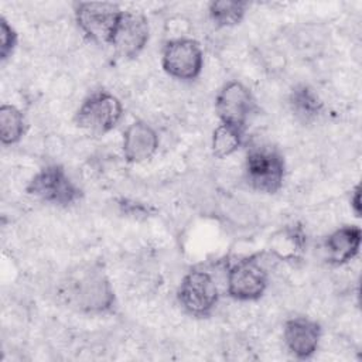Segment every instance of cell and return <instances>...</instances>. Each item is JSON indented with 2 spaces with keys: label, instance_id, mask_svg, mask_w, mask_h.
Wrapping results in <instances>:
<instances>
[{
  "label": "cell",
  "instance_id": "cell-1",
  "mask_svg": "<svg viewBox=\"0 0 362 362\" xmlns=\"http://www.w3.org/2000/svg\"><path fill=\"white\" fill-rule=\"evenodd\" d=\"M284 170V160L274 148L257 146L247 151L245 174L252 188L266 194L277 192L283 185Z\"/></svg>",
  "mask_w": 362,
  "mask_h": 362
},
{
  "label": "cell",
  "instance_id": "cell-2",
  "mask_svg": "<svg viewBox=\"0 0 362 362\" xmlns=\"http://www.w3.org/2000/svg\"><path fill=\"white\" fill-rule=\"evenodd\" d=\"M69 300L83 311L102 313L115 303V293L107 277L99 270H86L68 284Z\"/></svg>",
  "mask_w": 362,
  "mask_h": 362
},
{
  "label": "cell",
  "instance_id": "cell-3",
  "mask_svg": "<svg viewBox=\"0 0 362 362\" xmlns=\"http://www.w3.org/2000/svg\"><path fill=\"white\" fill-rule=\"evenodd\" d=\"M122 115V102L113 93L96 92L82 102L75 113V122L92 134H105L117 126Z\"/></svg>",
  "mask_w": 362,
  "mask_h": 362
},
{
  "label": "cell",
  "instance_id": "cell-4",
  "mask_svg": "<svg viewBox=\"0 0 362 362\" xmlns=\"http://www.w3.org/2000/svg\"><path fill=\"white\" fill-rule=\"evenodd\" d=\"M122 10L115 3L82 1L75 7V21L79 30L92 41L110 44Z\"/></svg>",
  "mask_w": 362,
  "mask_h": 362
},
{
  "label": "cell",
  "instance_id": "cell-5",
  "mask_svg": "<svg viewBox=\"0 0 362 362\" xmlns=\"http://www.w3.org/2000/svg\"><path fill=\"white\" fill-rule=\"evenodd\" d=\"M27 192L55 205H69L81 197L79 187L61 165L55 164L41 168L28 182Z\"/></svg>",
  "mask_w": 362,
  "mask_h": 362
},
{
  "label": "cell",
  "instance_id": "cell-6",
  "mask_svg": "<svg viewBox=\"0 0 362 362\" xmlns=\"http://www.w3.org/2000/svg\"><path fill=\"white\" fill-rule=\"evenodd\" d=\"M163 69L175 79H195L204 66V52L201 45L192 38L170 40L161 55Z\"/></svg>",
  "mask_w": 362,
  "mask_h": 362
},
{
  "label": "cell",
  "instance_id": "cell-7",
  "mask_svg": "<svg viewBox=\"0 0 362 362\" xmlns=\"http://www.w3.org/2000/svg\"><path fill=\"white\" fill-rule=\"evenodd\" d=\"M178 301L182 308L195 315H208L218 303V286L212 276L204 270L187 273L178 287Z\"/></svg>",
  "mask_w": 362,
  "mask_h": 362
},
{
  "label": "cell",
  "instance_id": "cell-8",
  "mask_svg": "<svg viewBox=\"0 0 362 362\" xmlns=\"http://www.w3.org/2000/svg\"><path fill=\"white\" fill-rule=\"evenodd\" d=\"M266 287L267 273L256 257L238 260L226 273V291L235 300H257L263 296Z\"/></svg>",
  "mask_w": 362,
  "mask_h": 362
},
{
  "label": "cell",
  "instance_id": "cell-9",
  "mask_svg": "<svg viewBox=\"0 0 362 362\" xmlns=\"http://www.w3.org/2000/svg\"><path fill=\"white\" fill-rule=\"evenodd\" d=\"M215 110L221 123L245 129L255 110L253 95L242 82L230 81L221 88Z\"/></svg>",
  "mask_w": 362,
  "mask_h": 362
},
{
  "label": "cell",
  "instance_id": "cell-10",
  "mask_svg": "<svg viewBox=\"0 0 362 362\" xmlns=\"http://www.w3.org/2000/svg\"><path fill=\"white\" fill-rule=\"evenodd\" d=\"M148 37L147 17L137 10H122L110 45L120 57H134L146 47Z\"/></svg>",
  "mask_w": 362,
  "mask_h": 362
},
{
  "label": "cell",
  "instance_id": "cell-11",
  "mask_svg": "<svg viewBox=\"0 0 362 362\" xmlns=\"http://www.w3.org/2000/svg\"><path fill=\"white\" fill-rule=\"evenodd\" d=\"M287 349L298 359L313 356L321 339V327L307 317L290 318L283 331Z\"/></svg>",
  "mask_w": 362,
  "mask_h": 362
},
{
  "label": "cell",
  "instance_id": "cell-12",
  "mask_svg": "<svg viewBox=\"0 0 362 362\" xmlns=\"http://www.w3.org/2000/svg\"><path fill=\"white\" fill-rule=\"evenodd\" d=\"M158 148L157 132L146 122L137 120L123 132L122 150L129 163H143L151 158Z\"/></svg>",
  "mask_w": 362,
  "mask_h": 362
},
{
  "label": "cell",
  "instance_id": "cell-13",
  "mask_svg": "<svg viewBox=\"0 0 362 362\" xmlns=\"http://www.w3.org/2000/svg\"><path fill=\"white\" fill-rule=\"evenodd\" d=\"M361 246V228L344 225L331 232L325 240L328 260L334 264H344L354 259Z\"/></svg>",
  "mask_w": 362,
  "mask_h": 362
},
{
  "label": "cell",
  "instance_id": "cell-14",
  "mask_svg": "<svg viewBox=\"0 0 362 362\" xmlns=\"http://www.w3.org/2000/svg\"><path fill=\"white\" fill-rule=\"evenodd\" d=\"M245 129L219 123L211 137V148L215 157L225 158L239 150L243 141Z\"/></svg>",
  "mask_w": 362,
  "mask_h": 362
},
{
  "label": "cell",
  "instance_id": "cell-15",
  "mask_svg": "<svg viewBox=\"0 0 362 362\" xmlns=\"http://www.w3.org/2000/svg\"><path fill=\"white\" fill-rule=\"evenodd\" d=\"M25 133V119L23 112L13 105L0 107V139L4 146L16 144Z\"/></svg>",
  "mask_w": 362,
  "mask_h": 362
},
{
  "label": "cell",
  "instance_id": "cell-16",
  "mask_svg": "<svg viewBox=\"0 0 362 362\" xmlns=\"http://www.w3.org/2000/svg\"><path fill=\"white\" fill-rule=\"evenodd\" d=\"M247 10V3L240 0H218L209 4L208 13L218 27H232L239 24Z\"/></svg>",
  "mask_w": 362,
  "mask_h": 362
},
{
  "label": "cell",
  "instance_id": "cell-17",
  "mask_svg": "<svg viewBox=\"0 0 362 362\" xmlns=\"http://www.w3.org/2000/svg\"><path fill=\"white\" fill-rule=\"evenodd\" d=\"M290 106L300 119L310 120L321 112L322 103L311 88L307 85H297L290 93Z\"/></svg>",
  "mask_w": 362,
  "mask_h": 362
},
{
  "label": "cell",
  "instance_id": "cell-18",
  "mask_svg": "<svg viewBox=\"0 0 362 362\" xmlns=\"http://www.w3.org/2000/svg\"><path fill=\"white\" fill-rule=\"evenodd\" d=\"M270 247L281 259H294L304 247V235L300 228H286L270 239Z\"/></svg>",
  "mask_w": 362,
  "mask_h": 362
},
{
  "label": "cell",
  "instance_id": "cell-19",
  "mask_svg": "<svg viewBox=\"0 0 362 362\" xmlns=\"http://www.w3.org/2000/svg\"><path fill=\"white\" fill-rule=\"evenodd\" d=\"M17 45V33L11 24L1 17L0 18V58L6 61L14 51Z\"/></svg>",
  "mask_w": 362,
  "mask_h": 362
},
{
  "label": "cell",
  "instance_id": "cell-20",
  "mask_svg": "<svg viewBox=\"0 0 362 362\" xmlns=\"http://www.w3.org/2000/svg\"><path fill=\"white\" fill-rule=\"evenodd\" d=\"M359 202H361V189H359V187H355V189L351 192V206H352L356 216H359V214H361V204Z\"/></svg>",
  "mask_w": 362,
  "mask_h": 362
}]
</instances>
